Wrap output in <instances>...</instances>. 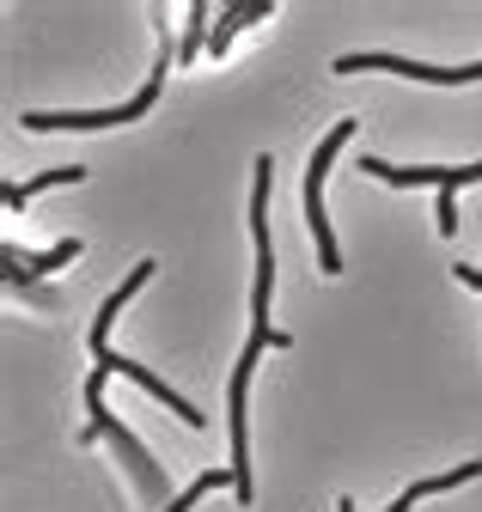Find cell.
<instances>
[{
  "label": "cell",
  "mask_w": 482,
  "mask_h": 512,
  "mask_svg": "<svg viewBox=\"0 0 482 512\" xmlns=\"http://www.w3.org/2000/svg\"><path fill=\"white\" fill-rule=\"evenodd\" d=\"M269 348H287V336L269 324V330H251V342L238 348L232 360V378H226V452H232V500H257V482H251V372Z\"/></svg>",
  "instance_id": "cell-1"
},
{
  "label": "cell",
  "mask_w": 482,
  "mask_h": 512,
  "mask_svg": "<svg viewBox=\"0 0 482 512\" xmlns=\"http://www.w3.org/2000/svg\"><path fill=\"white\" fill-rule=\"evenodd\" d=\"M165 61H177V49H159V61H153V74L141 80V92L129 98V104H98V110H31L25 116V128L31 135H98V128H123V122H135V116H147L153 104H159V92H165Z\"/></svg>",
  "instance_id": "cell-2"
},
{
  "label": "cell",
  "mask_w": 482,
  "mask_h": 512,
  "mask_svg": "<svg viewBox=\"0 0 482 512\" xmlns=\"http://www.w3.org/2000/svg\"><path fill=\"white\" fill-rule=\"evenodd\" d=\"M110 378H116L110 366H92V372H86V391H80V397H86V415H92V427L80 433V445H92V439H110L116 452L129 458L135 482H141V488H147V494H153V500L165 506V476H159V464L147 458V445L135 439V427H129V421H116V415L104 409V384H110Z\"/></svg>",
  "instance_id": "cell-3"
},
{
  "label": "cell",
  "mask_w": 482,
  "mask_h": 512,
  "mask_svg": "<svg viewBox=\"0 0 482 512\" xmlns=\"http://www.w3.org/2000/svg\"><path fill=\"white\" fill-rule=\"evenodd\" d=\"M348 141H354V116L330 122V135L312 147V165H306V226L318 238V269L324 275H342V250H336V232H330V214H324V177H330V165Z\"/></svg>",
  "instance_id": "cell-4"
},
{
  "label": "cell",
  "mask_w": 482,
  "mask_h": 512,
  "mask_svg": "<svg viewBox=\"0 0 482 512\" xmlns=\"http://www.w3.org/2000/svg\"><path fill=\"white\" fill-rule=\"evenodd\" d=\"M269 183L275 159H257L251 177V244H257V281H251V330H269V299H275V238H269Z\"/></svg>",
  "instance_id": "cell-5"
},
{
  "label": "cell",
  "mask_w": 482,
  "mask_h": 512,
  "mask_svg": "<svg viewBox=\"0 0 482 512\" xmlns=\"http://www.w3.org/2000/svg\"><path fill=\"white\" fill-rule=\"evenodd\" d=\"M403 74V80H428V86H470L482 80V55L476 61H421V55H385V49H360V55H336V74Z\"/></svg>",
  "instance_id": "cell-6"
},
{
  "label": "cell",
  "mask_w": 482,
  "mask_h": 512,
  "mask_svg": "<svg viewBox=\"0 0 482 512\" xmlns=\"http://www.w3.org/2000/svg\"><path fill=\"white\" fill-rule=\"evenodd\" d=\"M360 171H367V177H379V183H391V189H421V183H428L434 196H440V189L482 183V159H464V165H391V159L367 153V159H360Z\"/></svg>",
  "instance_id": "cell-7"
},
{
  "label": "cell",
  "mask_w": 482,
  "mask_h": 512,
  "mask_svg": "<svg viewBox=\"0 0 482 512\" xmlns=\"http://www.w3.org/2000/svg\"><path fill=\"white\" fill-rule=\"evenodd\" d=\"M98 366H110L116 378H129V384H141V391H147L153 403H165V409H177V421H190V427H202V409H196L190 397H177V391H171V384H165L159 372H147L141 360H129V354H116V348H110V354H104Z\"/></svg>",
  "instance_id": "cell-8"
},
{
  "label": "cell",
  "mask_w": 482,
  "mask_h": 512,
  "mask_svg": "<svg viewBox=\"0 0 482 512\" xmlns=\"http://www.w3.org/2000/svg\"><path fill=\"white\" fill-rule=\"evenodd\" d=\"M147 281H153V263H135V269H129V281H116V293H110V299L98 305V317H92V336H86L92 360H104V354H110V324H116V317H123V305H129V299H135V293H141Z\"/></svg>",
  "instance_id": "cell-9"
},
{
  "label": "cell",
  "mask_w": 482,
  "mask_h": 512,
  "mask_svg": "<svg viewBox=\"0 0 482 512\" xmlns=\"http://www.w3.org/2000/svg\"><path fill=\"white\" fill-rule=\"evenodd\" d=\"M68 183H86V165H55V171H37L31 183H7L0 202L19 214V208H31V196H49V189H68Z\"/></svg>",
  "instance_id": "cell-10"
},
{
  "label": "cell",
  "mask_w": 482,
  "mask_h": 512,
  "mask_svg": "<svg viewBox=\"0 0 482 512\" xmlns=\"http://www.w3.org/2000/svg\"><path fill=\"white\" fill-rule=\"evenodd\" d=\"M269 13H275V7H269V0H245V7H226V13L214 19V37H208V55H226L238 31H245V25H263Z\"/></svg>",
  "instance_id": "cell-11"
},
{
  "label": "cell",
  "mask_w": 482,
  "mask_h": 512,
  "mask_svg": "<svg viewBox=\"0 0 482 512\" xmlns=\"http://www.w3.org/2000/svg\"><path fill=\"white\" fill-rule=\"evenodd\" d=\"M214 7H208V0H196V7H190V25H184V43H177V61H196L202 49H208V37H214Z\"/></svg>",
  "instance_id": "cell-12"
},
{
  "label": "cell",
  "mask_w": 482,
  "mask_h": 512,
  "mask_svg": "<svg viewBox=\"0 0 482 512\" xmlns=\"http://www.w3.org/2000/svg\"><path fill=\"white\" fill-rule=\"evenodd\" d=\"M0 250H13V256H19V244H0ZM80 250H86L80 238H62V244H49V250H37V256H31V263H25V256H19V263H25V275L37 281V275H49V269H62V263H74V256H80Z\"/></svg>",
  "instance_id": "cell-13"
},
{
  "label": "cell",
  "mask_w": 482,
  "mask_h": 512,
  "mask_svg": "<svg viewBox=\"0 0 482 512\" xmlns=\"http://www.w3.org/2000/svg\"><path fill=\"white\" fill-rule=\"evenodd\" d=\"M214 488H232V470H202V476H196V482H190L184 494H171V500H165L159 512H190V506H196L202 494H214Z\"/></svg>",
  "instance_id": "cell-14"
},
{
  "label": "cell",
  "mask_w": 482,
  "mask_h": 512,
  "mask_svg": "<svg viewBox=\"0 0 482 512\" xmlns=\"http://www.w3.org/2000/svg\"><path fill=\"white\" fill-rule=\"evenodd\" d=\"M0 269H7V293H19V299H55L49 287H37V281L25 275V263H19L13 250H0Z\"/></svg>",
  "instance_id": "cell-15"
},
{
  "label": "cell",
  "mask_w": 482,
  "mask_h": 512,
  "mask_svg": "<svg viewBox=\"0 0 482 512\" xmlns=\"http://www.w3.org/2000/svg\"><path fill=\"white\" fill-rule=\"evenodd\" d=\"M434 220H440L446 238L458 232V189H440V196H434Z\"/></svg>",
  "instance_id": "cell-16"
},
{
  "label": "cell",
  "mask_w": 482,
  "mask_h": 512,
  "mask_svg": "<svg viewBox=\"0 0 482 512\" xmlns=\"http://www.w3.org/2000/svg\"><path fill=\"white\" fill-rule=\"evenodd\" d=\"M452 275H458V281H464V287H470V293H482V269H476V263H458V269H452Z\"/></svg>",
  "instance_id": "cell-17"
},
{
  "label": "cell",
  "mask_w": 482,
  "mask_h": 512,
  "mask_svg": "<svg viewBox=\"0 0 482 512\" xmlns=\"http://www.w3.org/2000/svg\"><path fill=\"white\" fill-rule=\"evenodd\" d=\"M336 512H360V506H354V500H348V494H342V500H336Z\"/></svg>",
  "instance_id": "cell-18"
}]
</instances>
